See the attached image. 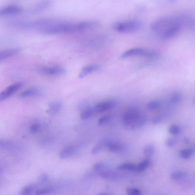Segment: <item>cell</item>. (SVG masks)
<instances>
[{"mask_svg": "<svg viewBox=\"0 0 195 195\" xmlns=\"http://www.w3.org/2000/svg\"><path fill=\"white\" fill-rule=\"evenodd\" d=\"M183 25L182 17L166 16L154 21L151 24V29L160 39L168 40L176 35Z\"/></svg>", "mask_w": 195, "mask_h": 195, "instance_id": "obj_1", "label": "cell"}, {"mask_svg": "<svg viewBox=\"0 0 195 195\" xmlns=\"http://www.w3.org/2000/svg\"><path fill=\"white\" fill-rule=\"evenodd\" d=\"M99 22L96 21L68 23L62 21L52 25L38 29L40 33L46 35H56L83 31L97 27Z\"/></svg>", "mask_w": 195, "mask_h": 195, "instance_id": "obj_2", "label": "cell"}, {"mask_svg": "<svg viewBox=\"0 0 195 195\" xmlns=\"http://www.w3.org/2000/svg\"><path fill=\"white\" fill-rule=\"evenodd\" d=\"M146 122L145 115L136 108H131L127 109L122 117L124 126L128 130L138 129L144 126Z\"/></svg>", "mask_w": 195, "mask_h": 195, "instance_id": "obj_3", "label": "cell"}, {"mask_svg": "<svg viewBox=\"0 0 195 195\" xmlns=\"http://www.w3.org/2000/svg\"><path fill=\"white\" fill-rule=\"evenodd\" d=\"M143 23L138 20H128L115 22L113 28L121 33H132L139 31L142 28Z\"/></svg>", "mask_w": 195, "mask_h": 195, "instance_id": "obj_4", "label": "cell"}, {"mask_svg": "<svg viewBox=\"0 0 195 195\" xmlns=\"http://www.w3.org/2000/svg\"><path fill=\"white\" fill-rule=\"evenodd\" d=\"M134 56H140L149 59H154L157 58L158 54L156 51L141 47L132 48L125 51L120 55L121 59H125Z\"/></svg>", "mask_w": 195, "mask_h": 195, "instance_id": "obj_5", "label": "cell"}, {"mask_svg": "<svg viewBox=\"0 0 195 195\" xmlns=\"http://www.w3.org/2000/svg\"><path fill=\"white\" fill-rule=\"evenodd\" d=\"M22 85L23 83H22L18 82L10 85L6 88L4 91L0 93V103L5 100L13 95L22 87Z\"/></svg>", "mask_w": 195, "mask_h": 195, "instance_id": "obj_6", "label": "cell"}, {"mask_svg": "<svg viewBox=\"0 0 195 195\" xmlns=\"http://www.w3.org/2000/svg\"><path fill=\"white\" fill-rule=\"evenodd\" d=\"M66 71V69L64 67L59 66L44 67L40 70V72L42 74L48 76L62 75L65 73Z\"/></svg>", "mask_w": 195, "mask_h": 195, "instance_id": "obj_7", "label": "cell"}, {"mask_svg": "<svg viewBox=\"0 0 195 195\" xmlns=\"http://www.w3.org/2000/svg\"><path fill=\"white\" fill-rule=\"evenodd\" d=\"M116 105L115 101L108 100L96 104L93 107L95 112L96 113L104 112L114 108Z\"/></svg>", "mask_w": 195, "mask_h": 195, "instance_id": "obj_8", "label": "cell"}, {"mask_svg": "<svg viewBox=\"0 0 195 195\" xmlns=\"http://www.w3.org/2000/svg\"><path fill=\"white\" fill-rule=\"evenodd\" d=\"M22 11V8L19 6L10 5L6 6L0 9V17L18 14Z\"/></svg>", "mask_w": 195, "mask_h": 195, "instance_id": "obj_9", "label": "cell"}, {"mask_svg": "<svg viewBox=\"0 0 195 195\" xmlns=\"http://www.w3.org/2000/svg\"><path fill=\"white\" fill-rule=\"evenodd\" d=\"M101 67L97 64H91L85 66L82 69L79 75L80 78H83L93 72L97 71L101 69Z\"/></svg>", "mask_w": 195, "mask_h": 195, "instance_id": "obj_10", "label": "cell"}, {"mask_svg": "<svg viewBox=\"0 0 195 195\" xmlns=\"http://www.w3.org/2000/svg\"><path fill=\"white\" fill-rule=\"evenodd\" d=\"M20 51V50L17 48H11L0 51V62L16 55Z\"/></svg>", "mask_w": 195, "mask_h": 195, "instance_id": "obj_11", "label": "cell"}, {"mask_svg": "<svg viewBox=\"0 0 195 195\" xmlns=\"http://www.w3.org/2000/svg\"><path fill=\"white\" fill-rule=\"evenodd\" d=\"M106 147L109 151L115 153L122 152L125 148L122 143L116 141L108 142Z\"/></svg>", "mask_w": 195, "mask_h": 195, "instance_id": "obj_12", "label": "cell"}, {"mask_svg": "<svg viewBox=\"0 0 195 195\" xmlns=\"http://www.w3.org/2000/svg\"><path fill=\"white\" fill-rule=\"evenodd\" d=\"M51 2L50 1L43 2L32 7L30 9V12L31 13H36L41 12L48 9L51 6Z\"/></svg>", "mask_w": 195, "mask_h": 195, "instance_id": "obj_13", "label": "cell"}, {"mask_svg": "<svg viewBox=\"0 0 195 195\" xmlns=\"http://www.w3.org/2000/svg\"><path fill=\"white\" fill-rule=\"evenodd\" d=\"M76 148L74 146H70L64 148L61 151L59 156L62 159L68 158L75 153Z\"/></svg>", "mask_w": 195, "mask_h": 195, "instance_id": "obj_14", "label": "cell"}, {"mask_svg": "<svg viewBox=\"0 0 195 195\" xmlns=\"http://www.w3.org/2000/svg\"><path fill=\"white\" fill-rule=\"evenodd\" d=\"M62 106V103L59 101H55V102L51 103L49 104V108L46 111V112L50 115H55L61 110Z\"/></svg>", "mask_w": 195, "mask_h": 195, "instance_id": "obj_15", "label": "cell"}, {"mask_svg": "<svg viewBox=\"0 0 195 195\" xmlns=\"http://www.w3.org/2000/svg\"><path fill=\"white\" fill-rule=\"evenodd\" d=\"M188 175L186 172L183 171H175L171 174V178L176 181H182L188 178Z\"/></svg>", "mask_w": 195, "mask_h": 195, "instance_id": "obj_16", "label": "cell"}, {"mask_svg": "<svg viewBox=\"0 0 195 195\" xmlns=\"http://www.w3.org/2000/svg\"><path fill=\"white\" fill-rule=\"evenodd\" d=\"M40 91L38 88H31L27 89L20 93L19 96L21 98H25L30 96L36 95L39 94Z\"/></svg>", "mask_w": 195, "mask_h": 195, "instance_id": "obj_17", "label": "cell"}, {"mask_svg": "<svg viewBox=\"0 0 195 195\" xmlns=\"http://www.w3.org/2000/svg\"><path fill=\"white\" fill-rule=\"evenodd\" d=\"M108 142L104 140L99 142L93 147L91 151V154L96 155L99 153L105 147H106Z\"/></svg>", "mask_w": 195, "mask_h": 195, "instance_id": "obj_18", "label": "cell"}, {"mask_svg": "<svg viewBox=\"0 0 195 195\" xmlns=\"http://www.w3.org/2000/svg\"><path fill=\"white\" fill-rule=\"evenodd\" d=\"M155 151V148L153 145L149 144L146 145L144 147L143 149V153L147 159H149L154 155Z\"/></svg>", "mask_w": 195, "mask_h": 195, "instance_id": "obj_19", "label": "cell"}, {"mask_svg": "<svg viewBox=\"0 0 195 195\" xmlns=\"http://www.w3.org/2000/svg\"><path fill=\"white\" fill-rule=\"evenodd\" d=\"M117 169L120 170H127L130 171L137 170V165L132 163H126L120 164L117 167Z\"/></svg>", "mask_w": 195, "mask_h": 195, "instance_id": "obj_20", "label": "cell"}, {"mask_svg": "<svg viewBox=\"0 0 195 195\" xmlns=\"http://www.w3.org/2000/svg\"><path fill=\"white\" fill-rule=\"evenodd\" d=\"M95 113L93 108H87L80 114V118L83 120H86L92 117Z\"/></svg>", "mask_w": 195, "mask_h": 195, "instance_id": "obj_21", "label": "cell"}, {"mask_svg": "<svg viewBox=\"0 0 195 195\" xmlns=\"http://www.w3.org/2000/svg\"><path fill=\"white\" fill-rule=\"evenodd\" d=\"M194 148H189L181 150L180 152V156L184 159H188L191 158L194 153Z\"/></svg>", "mask_w": 195, "mask_h": 195, "instance_id": "obj_22", "label": "cell"}, {"mask_svg": "<svg viewBox=\"0 0 195 195\" xmlns=\"http://www.w3.org/2000/svg\"><path fill=\"white\" fill-rule=\"evenodd\" d=\"M162 104V101L160 100H153L148 102L147 105V107L150 110H155L160 108Z\"/></svg>", "mask_w": 195, "mask_h": 195, "instance_id": "obj_23", "label": "cell"}, {"mask_svg": "<svg viewBox=\"0 0 195 195\" xmlns=\"http://www.w3.org/2000/svg\"><path fill=\"white\" fill-rule=\"evenodd\" d=\"M150 163V162L149 159H145L137 165V170L140 172L144 171L149 166Z\"/></svg>", "mask_w": 195, "mask_h": 195, "instance_id": "obj_24", "label": "cell"}, {"mask_svg": "<svg viewBox=\"0 0 195 195\" xmlns=\"http://www.w3.org/2000/svg\"><path fill=\"white\" fill-rule=\"evenodd\" d=\"M55 191L54 188H48L37 190L35 192L36 195H46L52 194Z\"/></svg>", "mask_w": 195, "mask_h": 195, "instance_id": "obj_25", "label": "cell"}, {"mask_svg": "<svg viewBox=\"0 0 195 195\" xmlns=\"http://www.w3.org/2000/svg\"><path fill=\"white\" fill-rule=\"evenodd\" d=\"M182 95L179 91H176L172 93L171 97V100L173 104H177L181 100Z\"/></svg>", "mask_w": 195, "mask_h": 195, "instance_id": "obj_26", "label": "cell"}, {"mask_svg": "<svg viewBox=\"0 0 195 195\" xmlns=\"http://www.w3.org/2000/svg\"><path fill=\"white\" fill-rule=\"evenodd\" d=\"M181 129L179 125L177 124H173L169 127L168 131L169 133L172 135L179 134L181 132Z\"/></svg>", "mask_w": 195, "mask_h": 195, "instance_id": "obj_27", "label": "cell"}, {"mask_svg": "<svg viewBox=\"0 0 195 195\" xmlns=\"http://www.w3.org/2000/svg\"><path fill=\"white\" fill-rule=\"evenodd\" d=\"M127 195H142L141 191L138 189L132 187H128L126 189Z\"/></svg>", "mask_w": 195, "mask_h": 195, "instance_id": "obj_28", "label": "cell"}, {"mask_svg": "<svg viewBox=\"0 0 195 195\" xmlns=\"http://www.w3.org/2000/svg\"><path fill=\"white\" fill-rule=\"evenodd\" d=\"M34 186L32 185H28L22 189L21 194L22 195H29L31 194L34 190Z\"/></svg>", "mask_w": 195, "mask_h": 195, "instance_id": "obj_29", "label": "cell"}, {"mask_svg": "<svg viewBox=\"0 0 195 195\" xmlns=\"http://www.w3.org/2000/svg\"><path fill=\"white\" fill-rule=\"evenodd\" d=\"M111 118V116L106 115L101 117L99 119L98 121V124L100 126H103L106 125L110 120Z\"/></svg>", "mask_w": 195, "mask_h": 195, "instance_id": "obj_30", "label": "cell"}, {"mask_svg": "<svg viewBox=\"0 0 195 195\" xmlns=\"http://www.w3.org/2000/svg\"><path fill=\"white\" fill-rule=\"evenodd\" d=\"M40 127V125L38 123H35L32 124L30 127V132L32 134H35L39 130Z\"/></svg>", "mask_w": 195, "mask_h": 195, "instance_id": "obj_31", "label": "cell"}, {"mask_svg": "<svg viewBox=\"0 0 195 195\" xmlns=\"http://www.w3.org/2000/svg\"><path fill=\"white\" fill-rule=\"evenodd\" d=\"M177 143V140L175 138H170L166 140L165 145L167 147L172 148L176 145Z\"/></svg>", "mask_w": 195, "mask_h": 195, "instance_id": "obj_32", "label": "cell"}, {"mask_svg": "<svg viewBox=\"0 0 195 195\" xmlns=\"http://www.w3.org/2000/svg\"><path fill=\"white\" fill-rule=\"evenodd\" d=\"M162 120V117L160 116H156L152 118V122L154 125H157L160 124Z\"/></svg>", "mask_w": 195, "mask_h": 195, "instance_id": "obj_33", "label": "cell"}, {"mask_svg": "<svg viewBox=\"0 0 195 195\" xmlns=\"http://www.w3.org/2000/svg\"><path fill=\"white\" fill-rule=\"evenodd\" d=\"M49 175L47 173H43L40 176L39 180L42 183H43L49 180Z\"/></svg>", "mask_w": 195, "mask_h": 195, "instance_id": "obj_34", "label": "cell"}, {"mask_svg": "<svg viewBox=\"0 0 195 195\" xmlns=\"http://www.w3.org/2000/svg\"><path fill=\"white\" fill-rule=\"evenodd\" d=\"M184 142L186 144H188L190 142L189 139L188 138H185L184 140Z\"/></svg>", "mask_w": 195, "mask_h": 195, "instance_id": "obj_35", "label": "cell"}, {"mask_svg": "<svg viewBox=\"0 0 195 195\" xmlns=\"http://www.w3.org/2000/svg\"><path fill=\"white\" fill-rule=\"evenodd\" d=\"M97 195H114L112 194H108V193H99Z\"/></svg>", "mask_w": 195, "mask_h": 195, "instance_id": "obj_36", "label": "cell"}]
</instances>
